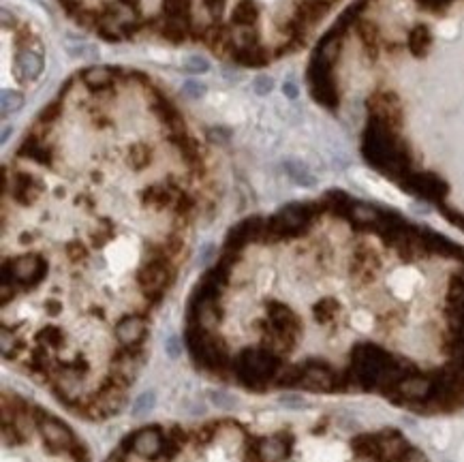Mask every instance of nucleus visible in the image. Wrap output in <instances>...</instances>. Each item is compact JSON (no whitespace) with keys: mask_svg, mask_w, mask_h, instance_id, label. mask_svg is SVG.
Returning <instances> with one entry per match:
<instances>
[{"mask_svg":"<svg viewBox=\"0 0 464 462\" xmlns=\"http://www.w3.org/2000/svg\"><path fill=\"white\" fill-rule=\"evenodd\" d=\"M190 364L246 394L464 409V248L329 193L231 231L184 319Z\"/></svg>","mask_w":464,"mask_h":462,"instance_id":"1","label":"nucleus"},{"mask_svg":"<svg viewBox=\"0 0 464 462\" xmlns=\"http://www.w3.org/2000/svg\"><path fill=\"white\" fill-rule=\"evenodd\" d=\"M107 462H430L387 424L338 413L218 415L152 421L128 433Z\"/></svg>","mask_w":464,"mask_h":462,"instance_id":"3","label":"nucleus"},{"mask_svg":"<svg viewBox=\"0 0 464 462\" xmlns=\"http://www.w3.org/2000/svg\"><path fill=\"white\" fill-rule=\"evenodd\" d=\"M206 197L204 154L174 122L32 135L5 171V362L75 417L118 415Z\"/></svg>","mask_w":464,"mask_h":462,"instance_id":"2","label":"nucleus"},{"mask_svg":"<svg viewBox=\"0 0 464 462\" xmlns=\"http://www.w3.org/2000/svg\"><path fill=\"white\" fill-rule=\"evenodd\" d=\"M3 462H92L73 426L20 392H3Z\"/></svg>","mask_w":464,"mask_h":462,"instance_id":"5","label":"nucleus"},{"mask_svg":"<svg viewBox=\"0 0 464 462\" xmlns=\"http://www.w3.org/2000/svg\"><path fill=\"white\" fill-rule=\"evenodd\" d=\"M435 7L458 82V105L364 148V154L394 187L464 229V0H435Z\"/></svg>","mask_w":464,"mask_h":462,"instance_id":"4","label":"nucleus"}]
</instances>
